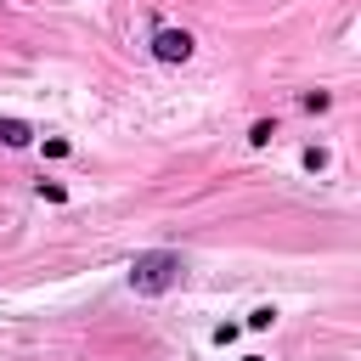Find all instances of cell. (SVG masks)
<instances>
[{"instance_id": "cell-4", "label": "cell", "mask_w": 361, "mask_h": 361, "mask_svg": "<svg viewBox=\"0 0 361 361\" xmlns=\"http://www.w3.org/2000/svg\"><path fill=\"white\" fill-rule=\"evenodd\" d=\"M271 135H276V124H271V118H259V124L248 130V147H271Z\"/></svg>"}, {"instance_id": "cell-1", "label": "cell", "mask_w": 361, "mask_h": 361, "mask_svg": "<svg viewBox=\"0 0 361 361\" xmlns=\"http://www.w3.org/2000/svg\"><path fill=\"white\" fill-rule=\"evenodd\" d=\"M175 282H180V254L175 248H147V254L130 259V288L135 293H164Z\"/></svg>"}, {"instance_id": "cell-8", "label": "cell", "mask_w": 361, "mask_h": 361, "mask_svg": "<svg viewBox=\"0 0 361 361\" xmlns=\"http://www.w3.org/2000/svg\"><path fill=\"white\" fill-rule=\"evenodd\" d=\"M39 197H45V203H62V197H68V192H62V186H56V180H39Z\"/></svg>"}, {"instance_id": "cell-2", "label": "cell", "mask_w": 361, "mask_h": 361, "mask_svg": "<svg viewBox=\"0 0 361 361\" xmlns=\"http://www.w3.org/2000/svg\"><path fill=\"white\" fill-rule=\"evenodd\" d=\"M152 56L158 62H186L192 56V34L186 28H158L152 34Z\"/></svg>"}, {"instance_id": "cell-9", "label": "cell", "mask_w": 361, "mask_h": 361, "mask_svg": "<svg viewBox=\"0 0 361 361\" xmlns=\"http://www.w3.org/2000/svg\"><path fill=\"white\" fill-rule=\"evenodd\" d=\"M243 361H265V355H243Z\"/></svg>"}, {"instance_id": "cell-6", "label": "cell", "mask_w": 361, "mask_h": 361, "mask_svg": "<svg viewBox=\"0 0 361 361\" xmlns=\"http://www.w3.org/2000/svg\"><path fill=\"white\" fill-rule=\"evenodd\" d=\"M305 169H327V147H305Z\"/></svg>"}, {"instance_id": "cell-7", "label": "cell", "mask_w": 361, "mask_h": 361, "mask_svg": "<svg viewBox=\"0 0 361 361\" xmlns=\"http://www.w3.org/2000/svg\"><path fill=\"white\" fill-rule=\"evenodd\" d=\"M237 333H243V322H220V327H214V344H231Z\"/></svg>"}, {"instance_id": "cell-3", "label": "cell", "mask_w": 361, "mask_h": 361, "mask_svg": "<svg viewBox=\"0 0 361 361\" xmlns=\"http://www.w3.org/2000/svg\"><path fill=\"white\" fill-rule=\"evenodd\" d=\"M28 141H34V130L23 118H0V147H28Z\"/></svg>"}, {"instance_id": "cell-5", "label": "cell", "mask_w": 361, "mask_h": 361, "mask_svg": "<svg viewBox=\"0 0 361 361\" xmlns=\"http://www.w3.org/2000/svg\"><path fill=\"white\" fill-rule=\"evenodd\" d=\"M271 322H276V310H271V305H259V310H248V322H243V327H254V333H259V327H271Z\"/></svg>"}]
</instances>
